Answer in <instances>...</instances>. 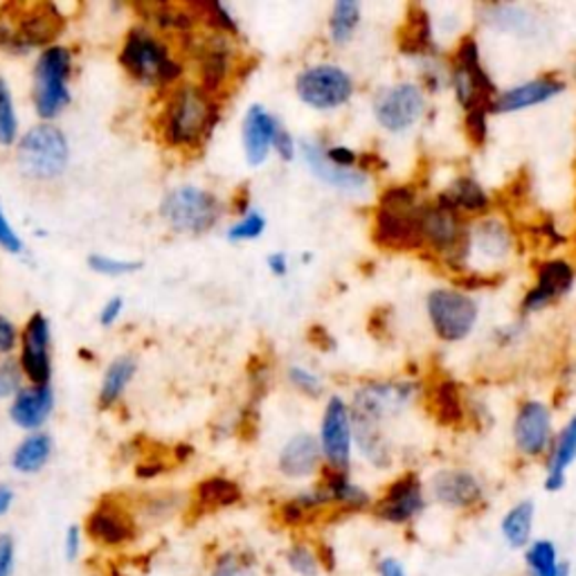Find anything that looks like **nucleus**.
<instances>
[{
	"label": "nucleus",
	"instance_id": "obj_1",
	"mask_svg": "<svg viewBox=\"0 0 576 576\" xmlns=\"http://www.w3.org/2000/svg\"><path fill=\"white\" fill-rule=\"evenodd\" d=\"M219 120V109L200 86H181L172 93L161 120V131L172 147H196Z\"/></svg>",
	"mask_w": 576,
	"mask_h": 576
},
{
	"label": "nucleus",
	"instance_id": "obj_2",
	"mask_svg": "<svg viewBox=\"0 0 576 576\" xmlns=\"http://www.w3.org/2000/svg\"><path fill=\"white\" fill-rule=\"evenodd\" d=\"M120 63L142 86L163 89L183 75V68L169 54V48L154 32L144 28L128 32L120 52Z\"/></svg>",
	"mask_w": 576,
	"mask_h": 576
},
{
	"label": "nucleus",
	"instance_id": "obj_3",
	"mask_svg": "<svg viewBox=\"0 0 576 576\" xmlns=\"http://www.w3.org/2000/svg\"><path fill=\"white\" fill-rule=\"evenodd\" d=\"M421 212L416 205V194L408 187H392L383 194L377 209L374 239L383 248L412 250L423 244Z\"/></svg>",
	"mask_w": 576,
	"mask_h": 576
},
{
	"label": "nucleus",
	"instance_id": "obj_4",
	"mask_svg": "<svg viewBox=\"0 0 576 576\" xmlns=\"http://www.w3.org/2000/svg\"><path fill=\"white\" fill-rule=\"evenodd\" d=\"M68 161V137L54 124H37L19 142L17 163L25 178L54 181L65 172Z\"/></svg>",
	"mask_w": 576,
	"mask_h": 576
},
{
	"label": "nucleus",
	"instance_id": "obj_5",
	"mask_svg": "<svg viewBox=\"0 0 576 576\" xmlns=\"http://www.w3.org/2000/svg\"><path fill=\"white\" fill-rule=\"evenodd\" d=\"M163 219L176 230L185 235H203L212 230L222 216V203L214 194L183 185L172 189L161 205Z\"/></svg>",
	"mask_w": 576,
	"mask_h": 576
},
{
	"label": "nucleus",
	"instance_id": "obj_6",
	"mask_svg": "<svg viewBox=\"0 0 576 576\" xmlns=\"http://www.w3.org/2000/svg\"><path fill=\"white\" fill-rule=\"evenodd\" d=\"M72 54L63 45L45 48L34 65V109L43 120L56 117L70 102Z\"/></svg>",
	"mask_w": 576,
	"mask_h": 576
},
{
	"label": "nucleus",
	"instance_id": "obj_7",
	"mask_svg": "<svg viewBox=\"0 0 576 576\" xmlns=\"http://www.w3.org/2000/svg\"><path fill=\"white\" fill-rule=\"evenodd\" d=\"M298 97L318 111H331L349 102L353 82L347 72L331 63H320L302 70L296 80Z\"/></svg>",
	"mask_w": 576,
	"mask_h": 576
},
{
	"label": "nucleus",
	"instance_id": "obj_8",
	"mask_svg": "<svg viewBox=\"0 0 576 576\" xmlns=\"http://www.w3.org/2000/svg\"><path fill=\"white\" fill-rule=\"evenodd\" d=\"M428 316L442 340L457 342L473 331L477 307L469 296L453 288H438L428 296Z\"/></svg>",
	"mask_w": 576,
	"mask_h": 576
},
{
	"label": "nucleus",
	"instance_id": "obj_9",
	"mask_svg": "<svg viewBox=\"0 0 576 576\" xmlns=\"http://www.w3.org/2000/svg\"><path fill=\"white\" fill-rule=\"evenodd\" d=\"M453 86L457 93V100L469 111L473 109H491L495 86L491 84L488 75L480 63V50L473 39H464L462 45L455 52V65H453Z\"/></svg>",
	"mask_w": 576,
	"mask_h": 576
},
{
	"label": "nucleus",
	"instance_id": "obj_10",
	"mask_svg": "<svg viewBox=\"0 0 576 576\" xmlns=\"http://www.w3.org/2000/svg\"><path fill=\"white\" fill-rule=\"evenodd\" d=\"M351 438H353V430H351L349 408L340 397H333L327 403L322 432H320V446L329 469L347 473L351 462Z\"/></svg>",
	"mask_w": 576,
	"mask_h": 576
},
{
	"label": "nucleus",
	"instance_id": "obj_11",
	"mask_svg": "<svg viewBox=\"0 0 576 576\" xmlns=\"http://www.w3.org/2000/svg\"><path fill=\"white\" fill-rule=\"evenodd\" d=\"M423 241L438 248L442 255H464L469 253V237L462 228L460 216L453 207L438 200L432 207L421 212Z\"/></svg>",
	"mask_w": 576,
	"mask_h": 576
},
{
	"label": "nucleus",
	"instance_id": "obj_12",
	"mask_svg": "<svg viewBox=\"0 0 576 576\" xmlns=\"http://www.w3.org/2000/svg\"><path fill=\"white\" fill-rule=\"evenodd\" d=\"M423 111L425 100L421 89L414 84H399L394 89H388L374 104L379 124L392 133H401L414 126L421 120Z\"/></svg>",
	"mask_w": 576,
	"mask_h": 576
},
{
	"label": "nucleus",
	"instance_id": "obj_13",
	"mask_svg": "<svg viewBox=\"0 0 576 576\" xmlns=\"http://www.w3.org/2000/svg\"><path fill=\"white\" fill-rule=\"evenodd\" d=\"M50 325L48 318L34 313L21 338V368L23 374L32 381V385H48L52 377V358H50Z\"/></svg>",
	"mask_w": 576,
	"mask_h": 576
},
{
	"label": "nucleus",
	"instance_id": "obj_14",
	"mask_svg": "<svg viewBox=\"0 0 576 576\" xmlns=\"http://www.w3.org/2000/svg\"><path fill=\"white\" fill-rule=\"evenodd\" d=\"M414 394L410 383H372L360 390L353 399L351 416L379 423L383 416L397 414L408 405Z\"/></svg>",
	"mask_w": 576,
	"mask_h": 576
},
{
	"label": "nucleus",
	"instance_id": "obj_15",
	"mask_svg": "<svg viewBox=\"0 0 576 576\" xmlns=\"http://www.w3.org/2000/svg\"><path fill=\"white\" fill-rule=\"evenodd\" d=\"M61 28H63V19L52 6H37L25 17L19 19L14 32L3 37V41L8 48L23 52L30 48L45 45L61 32Z\"/></svg>",
	"mask_w": 576,
	"mask_h": 576
},
{
	"label": "nucleus",
	"instance_id": "obj_16",
	"mask_svg": "<svg viewBox=\"0 0 576 576\" xmlns=\"http://www.w3.org/2000/svg\"><path fill=\"white\" fill-rule=\"evenodd\" d=\"M425 507L423 491L416 475H403L397 480L377 504V516L392 525H403L416 518Z\"/></svg>",
	"mask_w": 576,
	"mask_h": 576
},
{
	"label": "nucleus",
	"instance_id": "obj_17",
	"mask_svg": "<svg viewBox=\"0 0 576 576\" xmlns=\"http://www.w3.org/2000/svg\"><path fill=\"white\" fill-rule=\"evenodd\" d=\"M196 54H198L200 80H203L200 89L212 95V93H216L226 84L230 70H233L235 50L230 45V37L219 32V34L205 39L198 45Z\"/></svg>",
	"mask_w": 576,
	"mask_h": 576
},
{
	"label": "nucleus",
	"instance_id": "obj_18",
	"mask_svg": "<svg viewBox=\"0 0 576 576\" xmlns=\"http://www.w3.org/2000/svg\"><path fill=\"white\" fill-rule=\"evenodd\" d=\"M302 156L307 161V167L313 172V176H318L329 187H336L347 194H360L368 189V176L356 169H342L333 165L327 158V150L320 142H311V140L302 142Z\"/></svg>",
	"mask_w": 576,
	"mask_h": 576
},
{
	"label": "nucleus",
	"instance_id": "obj_19",
	"mask_svg": "<svg viewBox=\"0 0 576 576\" xmlns=\"http://www.w3.org/2000/svg\"><path fill=\"white\" fill-rule=\"evenodd\" d=\"M516 444L521 453L536 457L541 455L552 438V414L538 401H527L521 405L516 416Z\"/></svg>",
	"mask_w": 576,
	"mask_h": 576
},
{
	"label": "nucleus",
	"instance_id": "obj_20",
	"mask_svg": "<svg viewBox=\"0 0 576 576\" xmlns=\"http://www.w3.org/2000/svg\"><path fill=\"white\" fill-rule=\"evenodd\" d=\"M279 124L275 122V117L259 104L250 106L244 120V128H241V140H244V152L246 158L253 167H259L266 163L272 142H275V133H277Z\"/></svg>",
	"mask_w": 576,
	"mask_h": 576
},
{
	"label": "nucleus",
	"instance_id": "obj_21",
	"mask_svg": "<svg viewBox=\"0 0 576 576\" xmlns=\"http://www.w3.org/2000/svg\"><path fill=\"white\" fill-rule=\"evenodd\" d=\"M86 532L95 543H102L106 547H120L133 538L135 525L131 516L122 507H117V504L102 502L89 516Z\"/></svg>",
	"mask_w": 576,
	"mask_h": 576
},
{
	"label": "nucleus",
	"instance_id": "obj_22",
	"mask_svg": "<svg viewBox=\"0 0 576 576\" xmlns=\"http://www.w3.org/2000/svg\"><path fill=\"white\" fill-rule=\"evenodd\" d=\"M574 284V270L567 261L554 259L538 268V281L525 298V311H538L556 298H563Z\"/></svg>",
	"mask_w": 576,
	"mask_h": 576
},
{
	"label": "nucleus",
	"instance_id": "obj_23",
	"mask_svg": "<svg viewBox=\"0 0 576 576\" xmlns=\"http://www.w3.org/2000/svg\"><path fill=\"white\" fill-rule=\"evenodd\" d=\"M432 493L446 507L466 510L482 500V484L466 471H440L432 477Z\"/></svg>",
	"mask_w": 576,
	"mask_h": 576
},
{
	"label": "nucleus",
	"instance_id": "obj_24",
	"mask_svg": "<svg viewBox=\"0 0 576 576\" xmlns=\"http://www.w3.org/2000/svg\"><path fill=\"white\" fill-rule=\"evenodd\" d=\"M320 460H322L320 442L313 435H307V432H302V435H296L291 442L284 446V451L279 453L277 466L286 477L302 480V477H309L318 471Z\"/></svg>",
	"mask_w": 576,
	"mask_h": 576
},
{
	"label": "nucleus",
	"instance_id": "obj_25",
	"mask_svg": "<svg viewBox=\"0 0 576 576\" xmlns=\"http://www.w3.org/2000/svg\"><path fill=\"white\" fill-rule=\"evenodd\" d=\"M563 89H565V84L554 80V78L534 80V82H527L523 86L510 89L507 93H502L497 100H493L491 109L495 113H516V111H523V109L554 100L556 95L563 93Z\"/></svg>",
	"mask_w": 576,
	"mask_h": 576
},
{
	"label": "nucleus",
	"instance_id": "obj_26",
	"mask_svg": "<svg viewBox=\"0 0 576 576\" xmlns=\"http://www.w3.org/2000/svg\"><path fill=\"white\" fill-rule=\"evenodd\" d=\"M52 408H54V394L50 385H32V388H23L14 397L10 416L19 428L37 430L48 421Z\"/></svg>",
	"mask_w": 576,
	"mask_h": 576
},
{
	"label": "nucleus",
	"instance_id": "obj_27",
	"mask_svg": "<svg viewBox=\"0 0 576 576\" xmlns=\"http://www.w3.org/2000/svg\"><path fill=\"white\" fill-rule=\"evenodd\" d=\"M576 460V416L563 428L558 442L552 451L549 466H547V491H558L565 484V471Z\"/></svg>",
	"mask_w": 576,
	"mask_h": 576
},
{
	"label": "nucleus",
	"instance_id": "obj_28",
	"mask_svg": "<svg viewBox=\"0 0 576 576\" xmlns=\"http://www.w3.org/2000/svg\"><path fill=\"white\" fill-rule=\"evenodd\" d=\"M320 488L325 491L329 504L336 502V504H340V507H347V510H366L370 504V495L363 488L356 486L347 477V473H340L333 469L327 471Z\"/></svg>",
	"mask_w": 576,
	"mask_h": 576
},
{
	"label": "nucleus",
	"instance_id": "obj_29",
	"mask_svg": "<svg viewBox=\"0 0 576 576\" xmlns=\"http://www.w3.org/2000/svg\"><path fill=\"white\" fill-rule=\"evenodd\" d=\"M50 455H52V440L45 435V432H34V435H28L14 451L12 466L25 475L39 473L48 464Z\"/></svg>",
	"mask_w": 576,
	"mask_h": 576
},
{
	"label": "nucleus",
	"instance_id": "obj_30",
	"mask_svg": "<svg viewBox=\"0 0 576 576\" xmlns=\"http://www.w3.org/2000/svg\"><path fill=\"white\" fill-rule=\"evenodd\" d=\"M135 370H137L135 360L128 358V356L113 360L111 368L104 374V383H102V390H100V405L102 408H111L113 403L120 401V397L128 388Z\"/></svg>",
	"mask_w": 576,
	"mask_h": 576
},
{
	"label": "nucleus",
	"instance_id": "obj_31",
	"mask_svg": "<svg viewBox=\"0 0 576 576\" xmlns=\"http://www.w3.org/2000/svg\"><path fill=\"white\" fill-rule=\"evenodd\" d=\"M241 500V491L233 480L226 477H209L198 484L196 502L203 510H224Z\"/></svg>",
	"mask_w": 576,
	"mask_h": 576
},
{
	"label": "nucleus",
	"instance_id": "obj_32",
	"mask_svg": "<svg viewBox=\"0 0 576 576\" xmlns=\"http://www.w3.org/2000/svg\"><path fill=\"white\" fill-rule=\"evenodd\" d=\"M442 203H446L449 207L464 209V212H482L488 207V194L473 181V178H457L446 194L440 196Z\"/></svg>",
	"mask_w": 576,
	"mask_h": 576
},
{
	"label": "nucleus",
	"instance_id": "obj_33",
	"mask_svg": "<svg viewBox=\"0 0 576 576\" xmlns=\"http://www.w3.org/2000/svg\"><path fill=\"white\" fill-rule=\"evenodd\" d=\"M532 525H534V502L525 500L504 516L502 521V534L507 538V543L516 549L525 547L532 536Z\"/></svg>",
	"mask_w": 576,
	"mask_h": 576
},
{
	"label": "nucleus",
	"instance_id": "obj_34",
	"mask_svg": "<svg viewBox=\"0 0 576 576\" xmlns=\"http://www.w3.org/2000/svg\"><path fill=\"white\" fill-rule=\"evenodd\" d=\"M475 248L477 253L491 257V259H502L507 257L512 248V237L500 222H482L480 228L475 230Z\"/></svg>",
	"mask_w": 576,
	"mask_h": 576
},
{
	"label": "nucleus",
	"instance_id": "obj_35",
	"mask_svg": "<svg viewBox=\"0 0 576 576\" xmlns=\"http://www.w3.org/2000/svg\"><path fill=\"white\" fill-rule=\"evenodd\" d=\"M360 23V6L351 3V0H342V3H336L333 12H331V21H329V32H331V41L338 45H344L351 34L356 32Z\"/></svg>",
	"mask_w": 576,
	"mask_h": 576
},
{
	"label": "nucleus",
	"instance_id": "obj_36",
	"mask_svg": "<svg viewBox=\"0 0 576 576\" xmlns=\"http://www.w3.org/2000/svg\"><path fill=\"white\" fill-rule=\"evenodd\" d=\"M527 565L532 576H563L565 567L558 563L556 547L549 541H536L527 549Z\"/></svg>",
	"mask_w": 576,
	"mask_h": 576
},
{
	"label": "nucleus",
	"instance_id": "obj_37",
	"mask_svg": "<svg viewBox=\"0 0 576 576\" xmlns=\"http://www.w3.org/2000/svg\"><path fill=\"white\" fill-rule=\"evenodd\" d=\"M412 17L401 37V48L405 52H421L430 45V21L421 8H410Z\"/></svg>",
	"mask_w": 576,
	"mask_h": 576
},
{
	"label": "nucleus",
	"instance_id": "obj_38",
	"mask_svg": "<svg viewBox=\"0 0 576 576\" xmlns=\"http://www.w3.org/2000/svg\"><path fill=\"white\" fill-rule=\"evenodd\" d=\"M17 135H19V117H17L12 91L8 82L0 78V144L10 147V144H14Z\"/></svg>",
	"mask_w": 576,
	"mask_h": 576
},
{
	"label": "nucleus",
	"instance_id": "obj_39",
	"mask_svg": "<svg viewBox=\"0 0 576 576\" xmlns=\"http://www.w3.org/2000/svg\"><path fill=\"white\" fill-rule=\"evenodd\" d=\"M488 23L504 32H518V34L534 32V17H529L521 8H495L488 17Z\"/></svg>",
	"mask_w": 576,
	"mask_h": 576
},
{
	"label": "nucleus",
	"instance_id": "obj_40",
	"mask_svg": "<svg viewBox=\"0 0 576 576\" xmlns=\"http://www.w3.org/2000/svg\"><path fill=\"white\" fill-rule=\"evenodd\" d=\"M435 408H438V416L442 423H457L464 416L462 410V401H460V392L455 388V383L446 381L438 388L435 392Z\"/></svg>",
	"mask_w": 576,
	"mask_h": 576
},
{
	"label": "nucleus",
	"instance_id": "obj_41",
	"mask_svg": "<svg viewBox=\"0 0 576 576\" xmlns=\"http://www.w3.org/2000/svg\"><path fill=\"white\" fill-rule=\"evenodd\" d=\"M209 576H257L253 558L239 552H226L216 558Z\"/></svg>",
	"mask_w": 576,
	"mask_h": 576
},
{
	"label": "nucleus",
	"instance_id": "obj_42",
	"mask_svg": "<svg viewBox=\"0 0 576 576\" xmlns=\"http://www.w3.org/2000/svg\"><path fill=\"white\" fill-rule=\"evenodd\" d=\"M286 563H288V567H291L300 576H318L320 574V565H322L318 554L311 547H307V545H296V547L288 549Z\"/></svg>",
	"mask_w": 576,
	"mask_h": 576
},
{
	"label": "nucleus",
	"instance_id": "obj_43",
	"mask_svg": "<svg viewBox=\"0 0 576 576\" xmlns=\"http://www.w3.org/2000/svg\"><path fill=\"white\" fill-rule=\"evenodd\" d=\"M266 230V219L259 212H246L241 219L228 230L230 241H253Z\"/></svg>",
	"mask_w": 576,
	"mask_h": 576
},
{
	"label": "nucleus",
	"instance_id": "obj_44",
	"mask_svg": "<svg viewBox=\"0 0 576 576\" xmlns=\"http://www.w3.org/2000/svg\"><path fill=\"white\" fill-rule=\"evenodd\" d=\"M23 368L17 360H3L0 363V399L17 397L23 388Z\"/></svg>",
	"mask_w": 576,
	"mask_h": 576
},
{
	"label": "nucleus",
	"instance_id": "obj_45",
	"mask_svg": "<svg viewBox=\"0 0 576 576\" xmlns=\"http://www.w3.org/2000/svg\"><path fill=\"white\" fill-rule=\"evenodd\" d=\"M91 268L100 275H109V277H122V275H131L140 268L137 261H126V259H113L106 255H93L89 259Z\"/></svg>",
	"mask_w": 576,
	"mask_h": 576
},
{
	"label": "nucleus",
	"instance_id": "obj_46",
	"mask_svg": "<svg viewBox=\"0 0 576 576\" xmlns=\"http://www.w3.org/2000/svg\"><path fill=\"white\" fill-rule=\"evenodd\" d=\"M288 379L307 397H320L322 394V381L309 372L307 368H291L288 370Z\"/></svg>",
	"mask_w": 576,
	"mask_h": 576
},
{
	"label": "nucleus",
	"instance_id": "obj_47",
	"mask_svg": "<svg viewBox=\"0 0 576 576\" xmlns=\"http://www.w3.org/2000/svg\"><path fill=\"white\" fill-rule=\"evenodd\" d=\"M17 545L10 534H0V576H14Z\"/></svg>",
	"mask_w": 576,
	"mask_h": 576
},
{
	"label": "nucleus",
	"instance_id": "obj_48",
	"mask_svg": "<svg viewBox=\"0 0 576 576\" xmlns=\"http://www.w3.org/2000/svg\"><path fill=\"white\" fill-rule=\"evenodd\" d=\"M486 113L488 109H473L466 113V131L475 144L486 140Z\"/></svg>",
	"mask_w": 576,
	"mask_h": 576
},
{
	"label": "nucleus",
	"instance_id": "obj_49",
	"mask_svg": "<svg viewBox=\"0 0 576 576\" xmlns=\"http://www.w3.org/2000/svg\"><path fill=\"white\" fill-rule=\"evenodd\" d=\"M272 147H275V152L279 154V158L281 161H286V163H291L294 158H296V150H298V144H296V140H294V135L288 133L286 128H277V133H275V142H272Z\"/></svg>",
	"mask_w": 576,
	"mask_h": 576
},
{
	"label": "nucleus",
	"instance_id": "obj_50",
	"mask_svg": "<svg viewBox=\"0 0 576 576\" xmlns=\"http://www.w3.org/2000/svg\"><path fill=\"white\" fill-rule=\"evenodd\" d=\"M0 246L10 250V253H14V255H19L23 250V241L17 235V230L10 226V222L6 219L3 209H0Z\"/></svg>",
	"mask_w": 576,
	"mask_h": 576
},
{
	"label": "nucleus",
	"instance_id": "obj_51",
	"mask_svg": "<svg viewBox=\"0 0 576 576\" xmlns=\"http://www.w3.org/2000/svg\"><path fill=\"white\" fill-rule=\"evenodd\" d=\"M63 554L68 560H78L82 554V529L78 525H70L63 536Z\"/></svg>",
	"mask_w": 576,
	"mask_h": 576
},
{
	"label": "nucleus",
	"instance_id": "obj_52",
	"mask_svg": "<svg viewBox=\"0 0 576 576\" xmlns=\"http://www.w3.org/2000/svg\"><path fill=\"white\" fill-rule=\"evenodd\" d=\"M17 344V329L10 318L0 316V353H10Z\"/></svg>",
	"mask_w": 576,
	"mask_h": 576
},
{
	"label": "nucleus",
	"instance_id": "obj_53",
	"mask_svg": "<svg viewBox=\"0 0 576 576\" xmlns=\"http://www.w3.org/2000/svg\"><path fill=\"white\" fill-rule=\"evenodd\" d=\"M327 158L333 163V165H338V167H342V169H353V165H356V154L351 152V150H347V147H331V150H327Z\"/></svg>",
	"mask_w": 576,
	"mask_h": 576
},
{
	"label": "nucleus",
	"instance_id": "obj_54",
	"mask_svg": "<svg viewBox=\"0 0 576 576\" xmlns=\"http://www.w3.org/2000/svg\"><path fill=\"white\" fill-rule=\"evenodd\" d=\"M122 298H113V300H109L104 307H102V313H100V322L104 325V327H111L113 322H117V318H120V313H122Z\"/></svg>",
	"mask_w": 576,
	"mask_h": 576
},
{
	"label": "nucleus",
	"instance_id": "obj_55",
	"mask_svg": "<svg viewBox=\"0 0 576 576\" xmlns=\"http://www.w3.org/2000/svg\"><path fill=\"white\" fill-rule=\"evenodd\" d=\"M379 574L381 576H405V569L397 558H383L379 563Z\"/></svg>",
	"mask_w": 576,
	"mask_h": 576
},
{
	"label": "nucleus",
	"instance_id": "obj_56",
	"mask_svg": "<svg viewBox=\"0 0 576 576\" xmlns=\"http://www.w3.org/2000/svg\"><path fill=\"white\" fill-rule=\"evenodd\" d=\"M14 504V491L6 484H0V516H6Z\"/></svg>",
	"mask_w": 576,
	"mask_h": 576
},
{
	"label": "nucleus",
	"instance_id": "obj_57",
	"mask_svg": "<svg viewBox=\"0 0 576 576\" xmlns=\"http://www.w3.org/2000/svg\"><path fill=\"white\" fill-rule=\"evenodd\" d=\"M268 268H270L275 275H284V272L288 270V259H286V255H281V253L270 255V257H268Z\"/></svg>",
	"mask_w": 576,
	"mask_h": 576
},
{
	"label": "nucleus",
	"instance_id": "obj_58",
	"mask_svg": "<svg viewBox=\"0 0 576 576\" xmlns=\"http://www.w3.org/2000/svg\"><path fill=\"white\" fill-rule=\"evenodd\" d=\"M563 576H567V574H563Z\"/></svg>",
	"mask_w": 576,
	"mask_h": 576
}]
</instances>
